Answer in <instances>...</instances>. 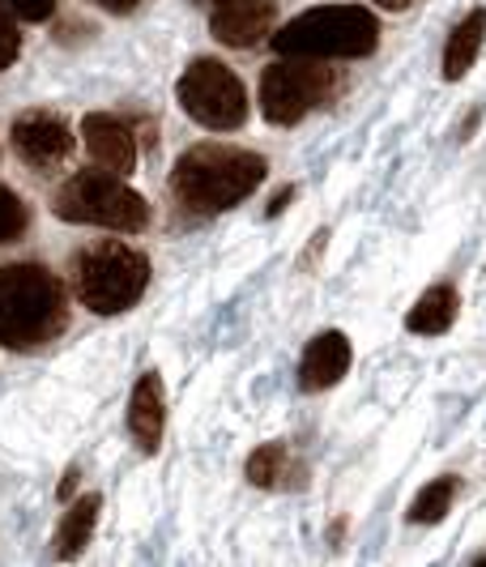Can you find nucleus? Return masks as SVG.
<instances>
[{
  "mask_svg": "<svg viewBox=\"0 0 486 567\" xmlns=\"http://www.w3.org/2000/svg\"><path fill=\"white\" fill-rule=\"evenodd\" d=\"M265 171H269V163L252 150L205 142L179 154V163L172 171V193L188 214L214 218V214H227L239 200L252 197Z\"/></svg>",
  "mask_w": 486,
  "mask_h": 567,
  "instance_id": "obj_1",
  "label": "nucleus"
},
{
  "mask_svg": "<svg viewBox=\"0 0 486 567\" xmlns=\"http://www.w3.org/2000/svg\"><path fill=\"white\" fill-rule=\"evenodd\" d=\"M69 329V290L43 265H0V346L39 350Z\"/></svg>",
  "mask_w": 486,
  "mask_h": 567,
  "instance_id": "obj_2",
  "label": "nucleus"
},
{
  "mask_svg": "<svg viewBox=\"0 0 486 567\" xmlns=\"http://www.w3.org/2000/svg\"><path fill=\"white\" fill-rule=\"evenodd\" d=\"M375 43H380V22L363 4H320L273 34L278 56L308 60H359L372 56Z\"/></svg>",
  "mask_w": 486,
  "mask_h": 567,
  "instance_id": "obj_3",
  "label": "nucleus"
},
{
  "mask_svg": "<svg viewBox=\"0 0 486 567\" xmlns=\"http://www.w3.org/2000/svg\"><path fill=\"white\" fill-rule=\"evenodd\" d=\"M149 286V256L120 239H99L73 256V290L90 312H128Z\"/></svg>",
  "mask_w": 486,
  "mask_h": 567,
  "instance_id": "obj_4",
  "label": "nucleus"
},
{
  "mask_svg": "<svg viewBox=\"0 0 486 567\" xmlns=\"http://www.w3.org/2000/svg\"><path fill=\"white\" fill-rule=\"evenodd\" d=\"M52 209H56V218L77 223V227H107L128 230V235L149 227V200L133 193L124 184V175L103 167L77 171L73 179H64Z\"/></svg>",
  "mask_w": 486,
  "mask_h": 567,
  "instance_id": "obj_5",
  "label": "nucleus"
},
{
  "mask_svg": "<svg viewBox=\"0 0 486 567\" xmlns=\"http://www.w3.org/2000/svg\"><path fill=\"white\" fill-rule=\"evenodd\" d=\"M345 90V73L338 64H316L308 56H282L260 73V115L278 128L308 120L316 107L333 103Z\"/></svg>",
  "mask_w": 486,
  "mask_h": 567,
  "instance_id": "obj_6",
  "label": "nucleus"
},
{
  "mask_svg": "<svg viewBox=\"0 0 486 567\" xmlns=\"http://www.w3.org/2000/svg\"><path fill=\"white\" fill-rule=\"evenodd\" d=\"M175 94H179V107L188 112V120H197L200 128L230 133L248 120V90L223 60L214 56L193 60L175 85Z\"/></svg>",
  "mask_w": 486,
  "mask_h": 567,
  "instance_id": "obj_7",
  "label": "nucleus"
},
{
  "mask_svg": "<svg viewBox=\"0 0 486 567\" xmlns=\"http://www.w3.org/2000/svg\"><path fill=\"white\" fill-rule=\"evenodd\" d=\"M9 137H13L18 158L30 163L34 171H56L60 163L73 154V128H69V120L56 112L18 115L13 128H9Z\"/></svg>",
  "mask_w": 486,
  "mask_h": 567,
  "instance_id": "obj_8",
  "label": "nucleus"
},
{
  "mask_svg": "<svg viewBox=\"0 0 486 567\" xmlns=\"http://www.w3.org/2000/svg\"><path fill=\"white\" fill-rule=\"evenodd\" d=\"M205 4L214 39L227 48H257L278 18V0H205Z\"/></svg>",
  "mask_w": 486,
  "mask_h": 567,
  "instance_id": "obj_9",
  "label": "nucleus"
},
{
  "mask_svg": "<svg viewBox=\"0 0 486 567\" xmlns=\"http://www.w3.org/2000/svg\"><path fill=\"white\" fill-rule=\"evenodd\" d=\"M82 142H86L94 167L115 171V175H133L137 171V133H133V120L112 112H90L82 120Z\"/></svg>",
  "mask_w": 486,
  "mask_h": 567,
  "instance_id": "obj_10",
  "label": "nucleus"
},
{
  "mask_svg": "<svg viewBox=\"0 0 486 567\" xmlns=\"http://www.w3.org/2000/svg\"><path fill=\"white\" fill-rule=\"evenodd\" d=\"M128 431L137 440L142 453L163 449V431H167V389L158 380V371H145L128 398Z\"/></svg>",
  "mask_w": 486,
  "mask_h": 567,
  "instance_id": "obj_11",
  "label": "nucleus"
},
{
  "mask_svg": "<svg viewBox=\"0 0 486 567\" xmlns=\"http://www.w3.org/2000/svg\"><path fill=\"white\" fill-rule=\"evenodd\" d=\"M345 371H350V341H345V333H338V329L316 333L308 341V350H303V359H299V389L303 393H324V389H333L342 380Z\"/></svg>",
  "mask_w": 486,
  "mask_h": 567,
  "instance_id": "obj_12",
  "label": "nucleus"
},
{
  "mask_svg": "<svg viewBox=\"0 0 486 567\" xmlns=\"http://www.w3.org/2000/svg\"><path fill=\"white\" fill-rule=\"evenodd\" d=\"M248 483L265 486V491H299L308 483V465L290 453V444L273 440L248 456Z\"/></svg>",
  "mask_w": 486,
  "mask_h": 567,
  "instance_id": "obj_13",
  "label": "nucleus"
},
{
  "mask_svg": "<svg viewBox=\"0 0 486 567\" xmlns=\"http://www.w3.org/2000/svg\"><path fill=\"white\" fill-rule=\"evenodd\" d=\"M486 43V9H469L444 43V82H461Z\"/></svg>",
  "mask_w": 486,
  "mask_h": 567,
  "instance_id": "obj_14",
  "label": "nucleus"
},
{
  "mask_svg": "<svg viewBox=\"0 0 486 567\" xmlns=\"http://www.w3.org/2000/svg\"><path fill=\"white\" fill-rule=\"evenodd\" d=\"M457 312H461L457 286H448V282L427 286L423 299L405 316V329H410V333H423V338H435V333H448V329H453Z\"/></svg>",
  "mask_w": 486,
  "mask_h": 567,
  "instance_id": "obj_15",
  "label": "nucleus"
},
{
  "mask_svg": "<svg viewBox=\"0 0 486 567\" xmlns=\"http://www.w3.org/2000/svg\"><path fill=\"white\" fill-rule=\"evenodd\" d=\"M99 508H103V499H99V495H82L73 508L60 516V529H56V555H60V559L82 555V546H86L90 534H94Z\"/></svg>",
  "mask_w": 486,
  "mask_h": 567,
  "instance_id": "obj_16",
  "label": "nucleus"
},
{
  "mask_svg": "<svg viewBox=\"0 0 486 567\" xmlns=\"http://www.w3.org/2000/svg\"><path fill=\"white\" fill-rule=\"evenodd\" d=\"M457 491H461V483L453 478V474L427 483L418 495H414V504H410V512H405V520H410V525H435V520H444L448 508H453V499H457Z\"/></svg>",
  "mask_w": 486,
  "mask_h": 567,
  "instance_id": "obj_17",
  "label": "nucleus"
},
{
  "mask_svg": "<svg viewBox=\"0 0 486 567\" xmlns=\"http://www.w3.org/2000/svg\"><path fill=\"white\" fill-rule=\"evenodd\" d=\"M27 223H30V214H27V205L18 200V193L0 188V244L18 239V235L27 230Z\"/></svg>",
  "mask_w": 486,
  "mask_h": 567,
  "instance_id": "obj_18",
  "label": "nucleus"
},
{
  "mask_svg": "<svg viewBox=\"0 0 486 567\" xmlns=\"http://www.w3.org/2000/svg\"><path fill=\"white\" fill-rule=\"evenodd\" d=\"M18 52H22V30H18L13 9L0 0V69H9L18 60Z\"/></svg>",
  "mask_w": 486,
  "mask_h": 567,
  "instance_id": "obj_19",
  "label": "nucleus"
},
{
  "mask_svg": "<svg viewBox=\"0 0 486 567\" xmlns=\"http://www.w3.org/2000/svg\"><path fill=\"white\" fill-rule=\"evenodd\" d=\"M18 18H27V22H43V18H52L56 13V0H4Z\"/></svg>",
  "mask_w": 486,
  "mask_h": 567,
  "instance_id": "obj_20",
  "label": "nucleus"
},
{
  "mask_svg": "<svg viewBox=\"0 0 486 567\" xmlns=\"http://www.w3.org/2000/svg\"><path fill=\"white\" fill-rule=\"evenodd\" d=\"M90 4H99V9H107V13H133L142 0H90Z\"/></svg>",
  "mask_w": 486,
  "mask_h": 567,
  "instance_id": "obj_21",
  "label": "nucleus"
},
{
  "mask_svg": "<svg viewBox=\"0 0 486 567\" xmlns=\"http://www.w3.org/2000/svg\"><path fill=\"white\" fill-rule=\"evenodd\" d=\"M290 193H294V188H282V193L273 197V205H269V214H282V209H287V200H290Z\"/></svg>",
  "mask_w": 486,
  "mask_h": 567,
  "instance_id": "obj_22",
  "label": "nucleus"
},
{
  "mask_svg": "<svg viewBox=\"0 0 486 567\" xmlns=\"http://www.w3.org/2000/svg\"><path fill=\"white\" fill-rule=\"evenodd\" d=\"M73 486H77V465H73V470H69V474H64V486H60V495H69V491H73Z\"/></svg>",
  "mask_w": 486,
  "mask_h": 567,
  "instance_id": "obj_23",
  "label": "nucleus"
},
{
  "mask_svg": "<svg viewBox=\"0 0 486 567\" xmlns=\"http://www.w3.org/2000/svg\"><path fill=\"white\" fill-rule=\"evenodd\" d=\"M375 4H380V9H410L414 0H375Z\"/></svg>",
  "mask_w": 486,
  "mask_h": 567,
  "instance_id": "obj_24",
  "label": "nucleus"
},
{
  "mask_svg": "<svg viewBox=\"0 0 486 567\" xmlns=\"http://www.w3.org/2000/svg\"><path fill=\"white\" fill-rule=\"evenodd\" d=\"M483 564H486V559H483Z\"/></svg>",
  "mask_w": 486,
  "mask_h": 567,
  "instance_id": "obj_25",
  "label": "nucleus"
}]
</instances>
